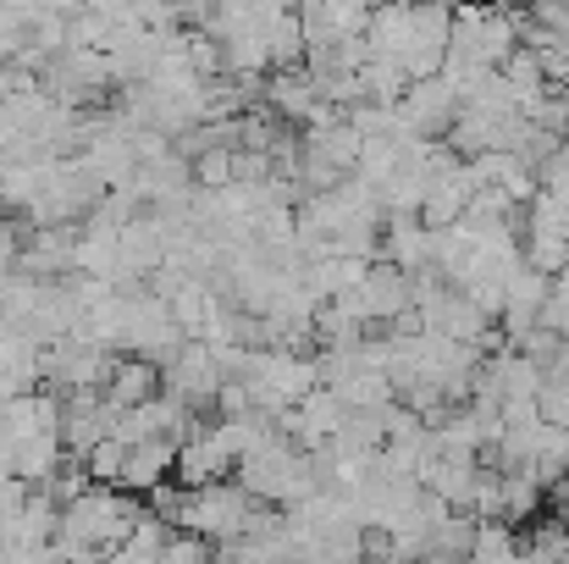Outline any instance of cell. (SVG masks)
<instances>
[{"mask_svg": "<svg viewBox=\"0 0 569 564\" xmlns=\"http://www.w3.org/2000/svg\"><path fill=\"white\" fill-rule=\"evenodd\" d=\"M100 398L122 415V409H139V404H150V398H161V366L156 360H117L111 376H106V387H100Z\"/></svg>", "mask_w": 569, "mask_h": 564, "instance_id": "1", "label": "cell"}, {"mask_svg": "<svg viewBox=\"0 0 569 564\" xmlns=\"http://www.w3.org/2000/svg\"><path fill=\"white\" fill-rule=\"evenodd\" d=\"M156 564H216V543H204L199 532H167Z\"/></svg>", "mask_w": 569, "mask_h": 564, "instance_id": "2", "label": "cell"}]
</instances>
